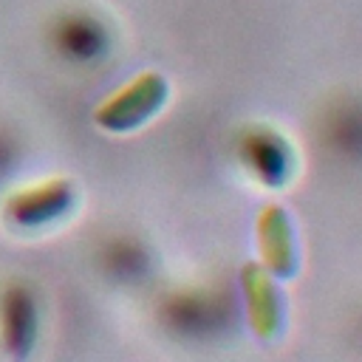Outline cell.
<instances>
[{
    "label": "cell",
    "instance_id": "obj_1",
    "mask_svg": "<svg viewBox=\"0 0 362 362\" xmlns=\"http://www.w3.org/2000/svg\"><path fill=\"white\" fill-rule=\"evenodd\" d=\"M167 93H170V85L161 74L156 71L139 74L93 110V122L110 133L136 130L164 107Z\"/></svg>",
    "mask_w": 362,
    "mask_h": 362
},
{
    "label": "cell",
    "instance_id": "obj_2",
    "mask_svg": "<svg viewBox=\"0 0 362 362\" xmlns=\"http://www.w3.org/2000/svg\"><path fill=\"white\" fill-rule=\"evenodd\" d=\"M71 206H74V187L65 178H48L14 192L6 201L3 215L14 226H42L65 215Z\"/></svg>",
    "mask_w": 362,
    "mask_h": 362
},
{
    "label": "cell",
    "instance_id": "obj_3",
    "mask_svg": "<svg viewBox=\"0 0 362 362\" xmlns=\"http://www.w3.org/2000/svg\"><path fill=\"white\" fill-rule=\"evenodd\" d=\"M249 325L260 339H277L283 331V297L274 274L263 263H246L240 274Z\"/></svg>",
    "mask_w": 362,
    "mask_h": 362
},
{
    "label": "cell",
    "instance_id": "obj_4",
    "mask_svg": "<svg viewBox=\"0 0 362 362\" xmlns=\"http://www.w3.org/2000/svg\"><path fill=\"white\" fill-rule=\"evenodd\" d=\"M257 246H260V263L274 274V277H294L300 266L297 255V238L291 218L283 206L269 204L257 215Z\"/></svg>",
    "mask_w": 362,
    "mask_h": 362
},
{
    "label": "cell",
    "instance_id": "obj_5",
    "mask_svg": "<svg viewBox=\"0 0 362 362\" xmlns=\"http://www.w3.org/2000/svg\"><path fill=\"white\" fill-rule=\"evenodd\" d=\"M246 161L255 167V173L263 178V184L274 187V184H280V178H286L288 156H286V144L280 139H274V133L252 136L246 144Z\"/></svg>",
    "mask_w": 362,
    "mask_h": 362
},
{
    "label": "cell",
    "instance_id": "obj_6",
    "mask_svg": "<svg viewBox=\"0 0 362 362\" xmlns=\"http://www.w3.org/2000/svg\"><path fill=\"white\" fill-rule=\"evenodd\" d=\"M34 331V308L23 291H11L3 300V334L8 348H25Z\"/></svg>",
    "mask_w": 362,
    "mask_h": 362
}]
</instances>
